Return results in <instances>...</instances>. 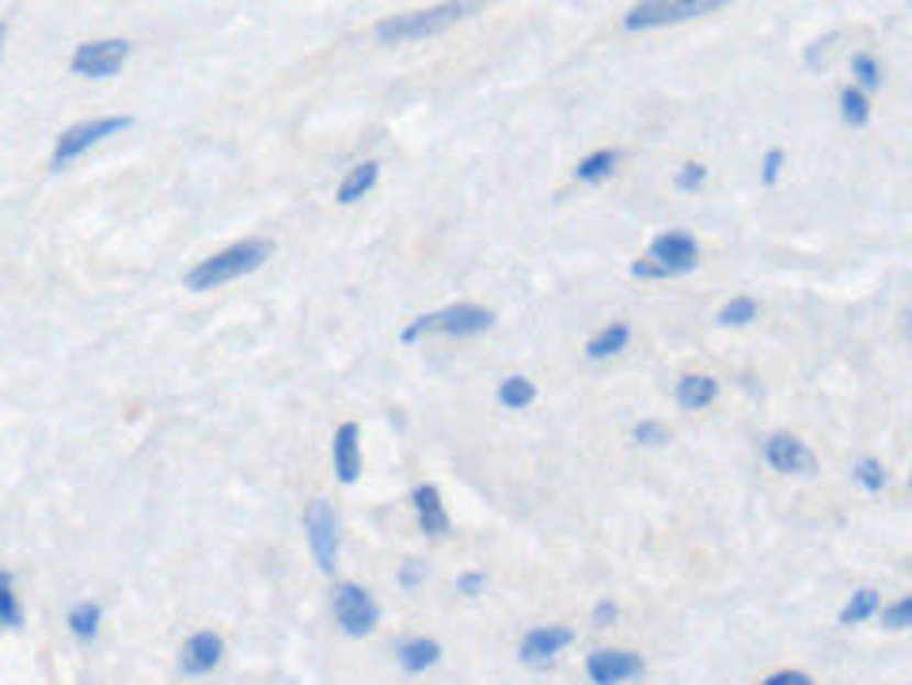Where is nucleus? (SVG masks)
Wrapping results in <instances>:
<instances>
[{
	"instance_id": "24",
	"label": "nucleus",
	"mask_w": 912,
	"mask_h": 685,
	"mask_svg": "<svg viewBox=\"0 0 912 685\" xmlns=\"http://www.w3.org/2000/svg\"><path fill=\"white\" fill-rule=\"evenodd\" d=\"M757 312H760L757 297H730L723 309H719L715 320L723 328H745V324H753V320H757Z\"/></svg>"
},
{
	"instance_id": "12",
	"label": "nucleus",
	"mask_w": 912,
	"mask_h": 685,
	"mask_svg": "<svg viewBox=\"0 0 912 685\" xmlns=\"http://www.w3.org/2000/svg\"><path fill=\"white\" fill-rule=\"evenodd\" d=\"M225 659V640L218 637V632H194L187 643H182L179 651V671L187 674V678H205L210 671H218V663Z\"/></svg>"
},
{
	"instance_id": "22",
	"label": "nucleus",
	"mask_w": 912,
	"mask_h": 685,
	"mask_svg": "<svg viewBox=\"0 0 912 685\" xmlns=\"http://www.w3.org/2000/svg\"><path fill=\"white\" fill-rule=\"evenodd\" d=\"M0 629H23V606L12 575L0 567Z\"/></svg>"
},
{
	"instance_id": "5",
	"label": "nucleus",
	"mask_w": 912,
	"mask_h": 685,
	"mask_svg": "<svg viewBox=\"0 0 912 685\" xmlns=\"http://www.w3.org/2000/svg\"><path fill=\"white\" fill-rule=\"evenodd\" d=\"M331 614H335L338 629L354 640L377 632V625H380L377 598H372L365 587H358V583H335V590H331Z\"/></svg>"
},
{
	"instance_id": "31",
	"label": "nucleus",
	"mask_w": 912,
	"mask_h": 685,
	"mask_svg": "<svg viewBox=\"0 0 912 685\" xmlns=\"http://www.w3.org/2000/svg\"><path fill=\"white\" fill-rule=\"evenodd\" d=\"M708 179V168L703 164H696V161H688L681 172H677V179H674V187L677 191H696V187Z\"/></svg>"
},
{
	"instance_id": "32",
	"label": "nucleus",
	"mask_w": 912,
	"mask_h": 685,
	"mask_svg": "<svg viewBox=\"0 0 912 685\" xmlns=\"http://www.w3.org/2000/svg\"><path fill=\"white\" fill-rule=\"evenodd\" d=\"M783 148H768L765 153V164H760V184L765 187H776L779 184V172H783Z\"/></svg>"
},
{
	"instance_id": "34",
	"label": "nucleus",
	"mask_w": 912,
	"mask_h": 685,
	"mask_svg": "<svg viewBox=\"0 0 912 685\" xmlns=\"http://www.w3.org/2000/svg\"><path fill=\"white\" fill-rule=\"evenodd\" d=\"M483 583H487V575H483V572H464L460 579H456V590H460V594H468V598H476V594L483 590Z\"/></svg>"
},
{
	"instance_id": "10",
	"label": "nucleus",
	"mask_w": 912,
	"mask_h": 685,
	"mask_svg": "<svg viewBox=\"0 0 912 685\" xmlns=\"http://www.w3.org/2000/svg\"><path fill=\"white\" fill-rule=\"evenodd\" d=\"M765 461L783 476H810L818 468L814 450H810L802 439L783 434V431H776V434H768L765 439Z\"/></svg>"
},
{
	"instance_id": "36",
	"label": "nucleus",
	"mask_w": 912,
	"mask_h": 685,
	"mask_svg": "<svg viewBox=\"0 0 912 685\" xmlns=\"http://www.w3.org/2000/svg\"><path fill=\"white\" fill-rule=\"evenodd\" d=\"M616 617H620V609L612 606V601H597V606H593V625H597V629H604V625H612V621H616Z\"/></svg>"
},
{
	"instance_id": "29",
	"label": "nucleus",
	"mask_w": 912,
	"mask_h": 685,
	"mask_svg": "<svg viewBox=\"0 0 912 685\" xmlns=\"http://www.w3.org/2000/svg\"><path fill=\"white\" fill-rule=\"evenodd\" d=\"M882 625H886L890 632L909 629V625H912V598H898L893 606H886V609H882Z\"/></svg>"
},
{
	"instance_id": "17",
	"label": "nucleus",
	"mask_w": 912,
	"mask_h": 685,
	"mask_svg": "<svg viewBox=\"0 0 912 685\" xmlns=\"http://www.w3.org/2000/svg\"><path fill=\"white\" fill-rule=\"evenodd\" d=\"M377 179H380V164H377V161H362V164H354V168L343 176V184H338L335 198H338V202H343V206H354V202H358V198H365V195L372 191V187H377Z\"/></svg>"
},
{
	"instance_id": "28",
	"label": "nucleus",
	"mask_w": 912,
	"mask_h": 685,
	"mask_svg": "<svg viewBox=\"0 0 912 685\" xmlns=\"http://www.w3.org/2000/svg\"><path fill=\"white\" fill-rule=\"evenodd\" d=\"M852 476H856L859 488L870 491V495L886 488V468H882V461H875V457H859L856 468H852Z\"/></svg>"
},
{
	"instance_id": "18",
	"label": "nucleus",
	"mask_w": 912,
	"mask_h": 685,
	"mask_svg": "<svg viewBox=\"0 0 912 685\" xmlns=\"http://www.w3.org/2000/svg\"><path fill=\"white\" fill-rule=\"evenodd\" d=\"M396 659H400V666L408 674H422V671H430L437 659H442V643L426 640V637H411V640H403L400 648H396Z\"/></svg>"
},
{
	"instance_id": "23",
	"label": "nucleus",
	"mask_w": 912,
	"mask_h": 685,
	"mask_svg": "<svg viewBox=\"0 0 912 685\" xmlns=\"http://www.w3.org/2000/svg\"><path fill=\"white\" fill-rule=\"evenodd\" d=\"M878 606H882V601H878V590H870V587L856 590L848 601H844L841 625H844V629H852V625H859V621H867V617H875Z\"/></svg>"
},
{
	"instance_id": "19",
	"label": "nucleus",
	"mask_w": 912,
	"mask_h": 685,
	"mask_svg": "<svg viewBox=\"0 0 912 685\" xmlns=\"http://www.w3.org/2000/svg\"><path fill=\"white\" fill-rule=\"evenodd\" d=\"M627 343H632V328H627L624 320H612V324H604L601 332L590 335V343H586V354H590L593 362H601V358H612V354H620Z\"/></svg>"
},
{
	"instance_id": "27",
	"label": "nucleus",
	"mask_w": 912,
	"mask_h": 685,
	"mask_svg": "<svg viewBox=\"0 0 912 685\" xmlns=\"http://www.w3.org/2000/svg\"><path fill=\"white\" fill-rule=\"evenodd\" d=\"M852 77L859 80V92H875L882 88V65L875 62V54H852Z\"/></svg>"
},
{
	"instance_id": "33",
	"label": "nucleus",
	"mask_w": 912,
	"mask_h": 685,
	"mask_svg": "<svg viewBox=\"0 0 912 685\" xmlns=\"http://www.w3.org/2000/svg\"><path fill=\"white\" fill-rule=\"evenodd\" d=\"M422 575H426V564H419V560H408L400 572V587L403 590H414L422 583Z\"/></svg>"
},
{
	"instance_id": "37",
	"label": "nucleus",
	"mask_w": 912,
	"mask_h": 685,
	"mask_svg": "<svg viewBox=\"0 0 912 685\" xmlns=\"http://www.w3.org/2000/svg\"><path fill=\"white\" fill-rule=\"evenodd\" d=\"M4 38H8V23L0 20V54H4Z\"/></svg>"
},
{
	"instance_id": "30",
	"label": "nucleus",
	"mask_w": 912,
	"mask_h": 685,
	"mask_svg": "<svg viewBox=\"0 0 912 685\" xmlns=\"http://www.w3.org/2000/svg\"><path fill=\"white\" fill-rule=\"evenodd\" d=\"M632 439L638 445H661V442H669V431L661 423H654V419H643V423H635Z\"/></svg>"
},
{
	"instance_id": "15",
	"label": "nucleus",
	"mask_w": 912,
	"mask_h": 685,
	"mask_svg": "<svg viewBox=\"0 0 912 685\" xmlns=\"http://www.w3.org/2000/svg\"><path fill=\"white\" fill-rule=\"evenodd\" d=\"M411 507H414V518H419V530L426 533V538H445V533L453 530L449 510H445L442 491H437L434 484H419V488L411 491Z\"/></svg>"
},
{
	"instance_id": "9",
	"label": "nucleus",
	"mask_w": 912,
	"mask_h": 685,
	"mask_svg": "<svg viewBox=\"0 0 912 685\" xmlns=\"http://www.w3.org/2000/svg\"><path fill=\"white\" fill-rule=\"evenodd\" d=\"M646 259L658 263V267L666 270V278H681L688 270H696V263H700V244H696V236L685 233V229H669V233L654 236Z\"/></svg>"
},
{
	"instance_id": "2",
	"label": "nucleus",
	"mask_w": 912,
	"mask_h": 685,
	"mask_svg": "<svg viewBox=\"0 0 912 685\" xmlns=\"http://www.w3.org/2000/svg\"><path fill=\"white\" fill-rule=\"evenodd\" d=\"M479 4H437V8H422V12H403V15H388V20L377 23L372 35L388 46L400 43H414V38H430L442 35L449 23L464 20V15H476Z\"/></svg>"
},
{
	"instance_id": "13",
	"label": "nucleus",
	"mask_w": 912,
	"mask_h": 685,
	"mask_svg": "<svg viewBox=\"0 0 912 685\" xmlns=\"http://www.w3.org/2000/svg\"><path fill=\"white\" fill-rule=\"evenodd\" d=\"M331 465L338 484H358L362 476V431L358 423H343L331 439Z\"/></svg>"
},
{
	"instance_id": "7",
	"label": "nucleus",
	"mask_w": 912,
	"mask_h": 685,
	"mask_svg": "<svg viewBox=\"0 0 912 685\" xmlns=\"http://www.w3.org/2000/svg\"><path fill=\"white\" fill-rule=\"evenodd\" d=\"M304 533H309V549L316 556V567L323 575H331L338 564V518L327 499H312L304 507Z\"/></svg>"
},
{
	"instance_id": "16",
	"label": "nucleus",
	"mask_w": 912,
	"mask_h": 685,
	"mask_svg": "<svg viewBox=\"0 0 912 685\" xmlns=\"http://www.w3.org/2000/svg\"><path fill=\"white\" fill-rule=\"evenodd\" d=\"M719 400V382L708 374H685L681 382H677V404H681L685 411H703L711 408V404Z\"/></svg>"
},
{
	"instance_id": "8",
	"label": "nucleus",
	"mask_w": 912,
	"mask_h": 685,
	"mask_svg": "<svg viewBox=\"0 0 912 685\" xmlns=\"http://www.w3.org/2000/svg\"><path fill=\"white\" fill-rule=\"evenodd\" d=\"M130 62L126 38H96V43H80L69 57V69L88 80H107Z\"/></svg>"
},
{
	"instance_id": "35",
	"label": "nucleus",
	"mask_w": 912,
	"mask_h": 685,
	"mask_svg": "<svg viewBox=\"0 0 912 685\" xmlns=\"http://www.w3.org/2000/svg\"><path fill=\"white\" fill-rule=\"evenodd\" d=\"M760 685H814L802 671H779V674H768Z\"/></svg>"
},
{
	"instance_id": "20",
	"label": "nucleus",
	"mask_w": 912,
	"mask_h": 685,
	"mask_svg": "<svg viewBox=\"0 0 912 685\" xmlns=\"http://www.w3.org/2000/svg\"><path fill=\"white\" fill-rule=\"evenodd\" d=\"M99 621H103V609L96 606V601H77V606L69 609V617H65V625H69L73 640L77 643H91L99 637Z\"/></svg>"
},
{
	"instance_id": "21",
	"label": "nucleus",
	"mask_w": 912,
	"mask_h": 685,
	"mask_svg": "<svg viewBox=\"0 0 912 685\" xmlns=\"http://www.w3.org/2000/svg\"><path fill=\"white\" fill-rule=\"evenodd\" d=\"M616 164H620L616 148H597V153H590V156H582V161H578L575 179H578V184H601V179H609L612 172H616Z\"/></svg>"
},
{
	"instance_id": "6",
	"label": "nucleus",
	"mask_w": 912,
	"mask_h": 685,
	"mask_svg": "<svg viewBox=\"0 0 912 685\" xmlns=\"http://www.w3.org/2000/svg\"><path fill=\"white\" fill-rule=\"evenodd\" d=\"M719 8H723V0H646V4H635L624 15V27L650 31V27H666V23L696 20V15H711Z\"/></svg>"
},
{
	"instance_id": "11",
	"label": "nucleus",
	"mask_w": 912,
	"mask_h": 685,
	"mask_svg": "<svg viewBox=\"0 0 912 685\" xmlns=\"http://www.w3.org/2000/svg\"><path fill=\"white\" fill-rule=\"evenodd\" d=\"M586 674H590L593 685H620V682H632L643 674V659H638L635 651L601 648L586 659Z\"/></svg>"
},
{
	"instance_id": "26",
	"label": "nucleus",
	"mask_w": 912,
	"mask_h": 685,
	"mask_svg": "<svg viewBox=\"0 0 912 685\" xmlns=\"http://www.w3.org/2000/svg\"><path fill=\"white\" fill-rule=\"evenodd\" d=\"M841 119L856 130L870 122V99L859 92V88H844L841 92Z\"/></svg>"
},
{
	"instance_id": "25",
	"label": "nucleus",
	"mask_w": 912,
	"mask_h": 685,
	"mask_svg": "<svg viewBox=\"0 0 912 685\" xmlns=\"http://www.w3.org/2000/svg\"><path fill=\"white\" fill-rule=\"evenodd\" d=\"M533 400H536V385L529 382V377H505V382H499V404L502 408L521 411V408H529Z\"/></svg>"
},
{
	"instance_id": "3",
	"label": "nucleus",
	"mask_w": 912,
	"mask_h": 685,
	"mask_svg": "<svg viewBox=\"0 0 912 685\" xmlns=\"http://www.w3.org/2000/svg\"><path fill=\"white\" fill-rule=\"evenodd\" d=\"M491 328H494L491 309H479V305L460 301V305H445V309L411 320V324L403 328L400 340L414 343V340H422V335H456V340H468V335H483V332H491Z\"/></svg>"
},
{
	"instance_id": "14",
	"label": "nucleus",
	"mask_w": 912,
	"mask_h": 685,
	"mask_svg": "<svg viewBox=\"0 0 912 685\" xmlns=\"http://www.w3.org/2000/svg\"><path fill=\"white\" fill-rule=\"evenodd\" d=\"M570 640H575V632L567 625H544V629L525 632V640H521V663L547 666Z\"/></svg>"
},
{
	"instance_id": "4",
	"label": "nucleus",
	"mask_w": 912,
	"mask_h": 685,
	"mask_svg": "<svg viewBox=\"0 0 912 685\" xmlns=\"http://www.w3.org/2000/svg\"><path fill=\"white\" fill-rule=\"evenodd\" d=\"M130 126H134V119H130V114H107V119H85V122H77V126L62 130V137L54 142L49 168H54V172L69 168V164L77 161V156H85L91 145H99L103 137L122 134V130H130Z\"/></svg>"
},
{
	"instance_id": "1",
	"label": "nucleus",
	"mask_w": 912,
	"mask_h": 685,
	"mask_svg": "<svg viewBox=\"0 0 912 685\" xmlns=\"http://www.w3.org/2000/svg\"><path fill=\"white\" fill-rule=\"evenodd\" d=\"M270 255H274V244L263 241V236H252V241H240V244L225 247V252H213L210 259L194 263V267L187 270V278H182V286H187L190 294L218 290V286H225V283L255 275Z\"/></svg>"
}]
</instances>
